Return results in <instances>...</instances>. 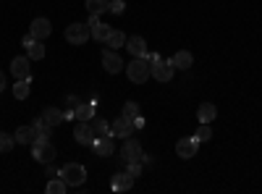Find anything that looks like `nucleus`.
I'll use <instances>...</instances> for the list:
<instances>
[{
	"instance_id": "4c0bfd02",
	"label": "nucleus",
	"mask_w": 262,
	"mask_h": 194,
	"mask_svg": "<svg viewBox=\"0 0 262 194\" xmlns=\"http://www.w3.org/2000/svg\"><path fill=\"white\" fill-rule=\"evenodd\" d=\"M0 92H6V74L0 71Z\"/></svg>"
},
{
	"instance_id": "4be33fe9",
	"label": "nucleus",
	"mask_w": 262,
	"mask_h": 194,
	"mask_svg": "<svg viewBox=\"0 0 262 194\" xmlns=\"http://www.w3.org/2000/svg\"><path fill=\"white\" fill-rule=\"evenodd\" d=\"M95 116H97V113H95V102H90V105L81 102L76 111H74V118H79V121H92Z\"/></svg>"
},
{
	"instance_id": "423d86ee",
	"label": "nucleus",
	"mask_w": 262,
	"mask_h": 194,
	"mask_svg": "<svg viewBox=\"0 0 262 194\" xmlns=\"http://www.w3.org/2000/svg\"><path fill=\"white\" fill-rule=\"evenodd\" d=\"M111 132H113V137H121V139H128L131 134H134V121L131 118H126L123 113L111 123Z\"/></svg>"
},
{
	"instance_id": "9b49d317",
	"label": "nucleus",
	"mask_w": 262,
	"mask_h": 194,
	"mask_svg": "<svg viewBox=\"0 0 262 194\" xmlns=\"http://www.w3.org/2000/svg\"><path fill=\"white\" fill-rule=\"evenodd\" d=\"M126 50L131 53V58H147L149 55L144 37H126Z\"/></svg>"
},
{
	"instance_id": "7c9ffc66",
	"label": "nucleus",
	"mask_w": 262,
	"mask_h": 194,
	"mask_svg": "<svg viewBox=\"0 0 262 194\" xmlns=\"http://www.w3.org/2000/svg\"><path fill=\"white\" fill-rule=\"evenodd\" d=\"M126 11V3H123V0H111V13L113 16H121Z\"/></svg>"
},
{
	"instance_id": "bb28decb",
	"label": "nucleus",
	"mask_w": 262,
	"mask_h": 194,
	"mask_svg": "<svg viewBox=\"0 0 262 194\" xmlns=\"http://www.w3.org/2000/svg\"><path fill=\"white\" fill-rule=\"evenodd\" d=\"M13 147H16V137L13 134H6V132L0 134V155H8Z\"/></svg>"
},
{
	"instance_id": "7ed1b4c3",
	"label": "nucleus",
	"mask_w": 262,
	"mask_h": 194,
	"mask_svg": "<svg viewBox=\"0 0 262 194\" xmlns=\"http://www.w3.org/2000/svg\"><path fill=\"white\" fill-rule=\"evenodd\" d=\"M92 37V29H90V24H81V21H74V24H69L66 27V39L71 42V45H84L86 39Z\"/></svg>"
},
{
	"instance_id": "aec40b11",
	"label": "nucleus",
	"mask_w": 262,
	"mask_h": 194,
	"mask_svg": "<svg viewBox=\"0 0 262 194\" xmlns=\"http://www.w3.org/2000/svg\"><path fill=\"white\" fill-rule=\"evenodd\" d=\"M84 8L90 11V13H97V16H102V13H107V11H111V0H86V3H84Z\"/></svg>"
},
{
	"instance_id": "c9c22d12",
	"label": "nucleus",
	"mask_w": 262,
	"mask_h": 194,
	"mask_svg": "<svg viewBox=\"0 0 262 194\" xmlns=\"http://www.w3.org/2000/svg\"><path fill=\"white\" fill-rule=\"evenodd\" d=\"M32 42H37V39H34L32 34H27L24 39H21V45H24V48H29V45H32Z\"/></svg>"
},
{
	"instance_id": "b1692460",
	"label": "nucleus",
	"mask_w": 262,
	"mask_h": 194,
	"mask_svg": "<svg viewBox=\"0 0 262 194\" xmlns=\"http://www.w3.org/2000/svg\"><path fill=\"white\" fill-rule=\"evenodd\" d=\"M107 48H111V50H118V48H123L126 45V34L121 32V29H113L111 34H107Z\"/></svg>"
},
{
	"instance_id": "2eb2a0df",
	"label": "nucleus",
	"mask_w": 262,
	"mask_h": 194,
	"mask_svg": "<svg viewBox=\"0 0 262 194\" xmlns=\"http://www.w3.org/2000/svg\"><path fill=\"white\" fill-rule=\"evenodd\" d=\"M92 149H95L97 158H111V155L116 153V147H113V139H111V137L95 139V142H92Z\"/></svg>"
},
{
	"instance_id": "20e7f679",
	"label": "nucleus",
	"mask_w": 262,
	"mask_h": 194,
	"mask_svg": "<svg viewBox=\"0 0 262 194\" xmlns=\"http://www.w3.org/2000/svg\"><path fill=\"white\" fill-rule=\"evenodd\" d=\"M32 158H34L37 163H42V165H48V163H55L58 149H55L50 142H45V144H32Z\"/></svg>"
},
{
	"instance_id": "9d476101",
	"label": "nucleus",
	"mask_w": 262,
	"mask_h": 194,
	"mask_svg": "<svg viewBox=\"0 0 262 194\" xmlns=\"http://www.w3.org/2000/svg\"><path fill=\"white\" fill-rule=\"evenodd\" d=\"M173 63H170V58H163L158 66H152V79L155 81H160V84H165V81H170L173 79Z\"/></svg>"
},
{
	"instance_id": "473e14b6",
	"label": "nucleus",
	"mask_w": 262,
	"mask_h": 194,
	"mask_svg": "<svg viewBox=\"0 0 262 194\" xmlns=\"http://www.w3.org/2000/svg\"><path fill=\"white\" fill-rule=\"evenodd\" d=\"M66 102H69V107H71V111H76V107L81 105V100H79L76 95H71V97H69V100H66Z\"/></svg>"
},
{
	"instance_id": "5701e85b",
	"label": "nucleus",
	"mask_w": 262,
	"mask_h": 194,
	"mask_svg": "<svg viewBox=\"0 0 262 194\" xmlns=\"http://www.w3.org/2000/svg\"><path fill=\"white\" fill-rule=\"evenodd\" d=\"M45 191H48V194H66V191H69V184H66L60 176H53V179H48Z\"/></svg>"
},
{
	"instance_id": "6e6552de",
	"label": "nucleus",
	"mask_w": 262,
	"mask_h": 194,
	"mask_svg": "<svg viewBox=\"0 0 262 194\" xmlns=\"http://www.w3.org/2000/svg\"><path fill=\"white\" fill-rule=\"evenodd\" d=\"M32 69H29V55H16L13 60H11V74L16 76V79H27V81H32V74H29Z\"/></svg>"
},
{
	"instance_id": "ddd939ff",
	"label": "nucleus",
	"mask_w": 262,
	"mask_h": 194,
	"mask_svg": "<svg viewBox=\"0 0 262 194\" xmlns=\"http://www.w3.org/2000/svg\"><path fill=\"white\" fill-rule=\"evenodd\" d=\"M13 137H16V144H29V147H32L39 134H37L34 126H18L16 132H13Z\"/></svg>"
},
{
	"instance_id": "412c9836",
	"label": "nucleus",
	"mask_w": 262,
	"mask_h": 194,
	"mask_svg": "<svg viewBox=\"0 0 262 194\" xmlns=\"http://www.w3.org/2000/svg\"><path fill=\"white\" fill-rule=\"evenodd\" d=\"M42 118H45L50 126H58V123H63L66 118H63V111H60V107H45V111H42Z\"/></svg>"
},
{
	"instance_id": "c756f323",
	"label": "nucleus",
	"mask_w": 262,
	"mask_h": 194,
	"mask_svg": "<svg viewBox=\"0 0 262 194\" xmlns=\"http://www.w3.org/2000/svg\"><path fill=\"white\" fill-rule=\"evenodd\" d=\"M194 137L200 139V142H210V139H212V128H210V123H202V126L194 132Z\"/></svg>"
},
{
	"instance_id": "cd10ccee",
	"label": "nucleus",
	"mask_w": 262,
	"mask_h": 194,
	"mask_svg": "<svg viewBox=\"0 0 262 194\" xmlns=\"http://www.w3.org/2000/svg\"><path fill=\"white\" fill-rule=\"evenodd\" d=\"M121 113H123L126 118H131V121H134L137 116H142V107H139V102H131V100H128V102L123 105V111H121Z\"/></svg>"
},
{
	"instance_id": "a878e982",
	"label": "nucleus",
	"mask_w": 262,
	"mask_h": 194,
	"mask_svg": "<svg viewBox=\"0 0 262 194\" xmlns=\"http://www.w3.org/2000/svg\"><path fill=\"white\" fill-rule=\"evenodd\" d=\"M27 55H29V60H42L45 58V45L37 39V42H32V45L27 48Z\"/></svg>"
},
{
	"instance_id": "e433bc0d",
	"label": "nucleus",
	"mask_w": 262,
	"mask_h": 194,
	"mask_svg": "<svg viewBox=\"0 0 262 194\" xmlns=\"http://www.w3.org/2000/svg\"><path fill=\"white\" fill-rule=\"evenodd\" d=\"M134 128H144V118H142V116L134 118Z\"/></svg>"
},
{
	"instance_id": "393cba45",
	"label": "nucleus",
	"mask_w": 262,
	"mask_h": 194,
	"mask_svg": "<svg viewBox=\"0 0 262 194\" xmlns=\"http://www.w3.org/2000/svg\"><path fill=\"white\" fill-rule=\"evenodd\" d=\"M29 84H32V81L18 79V81L13 84V97H16V100H27V97H29Z\"/></svg>"
},
{
	"instance_id": "0eeeda50",
	"label": "nucleus",
	"mask_w": 262,
	"mask_h": 194,
	"mask_svg": "<svg viewBox=\"0 0 262 194\" xmlns=\"http://www.w3.org/2000/svg\"><path fill=\"white\" fill-rule=\"evenodd\" d=\"M50 32H53V24H50L45 16L34 18V21H32V27H29V34H32L34 39H39V42H45V39L50 37Z\"/></svg>"
},
{
	"instance_id": "2f4dec72",
	"label": "nucleus",
	"mask_w": 262,
	"mask_h": 194,
	"mask_svg": "<svg viewBox=\"0 0 262 194\" xmlns=\"http://www.w3.org/2000/svg\"><path fill=\"white\" fill-rule=\"evenodd\" d=\"M128 174L134 176V179L142 176V160H131V163H128Z\"/></svg>"
},
{
	"instance_id": "4468645a",
	"label": "nucleus",
	"mask_w": 262,
	"mask_h": 194,
	"mask_svg": "<svg viewBox=\"0 0 262 194\" xmlns=\"http://www.w3.org/2000/svg\"><path fill=\"white\" fill-rule=\"evenodd\" d=\"M74 137H76V142H79L81 147H90V144L95 142V134H92V128H90V121H79Z\"/></svg>"
},
{
	"instance_id": "f257e3e1",
	"label": "nucleus",
	"mask_w": 262,
	"mask_h": 194,
	"mask_svg": "<svg viewBox=\"0 0 262 194\" xmlns=\"http://www.w3.org/2000/svg\"><path fill=\"white\" fill-rule=\"evenodd\" d=\"M126 76H128V81H134V84H144L152 76L149 60L147 58H131V63L126 66Z\"/></svg>"
},
{
	"instance_id": "39448f33",
	"label": "nucleus",
	"mask_w": 262,
	"mask_h": 194,
	"mask_svg": "<svg viewBox=\"0 0 262 194\" xmlns=\"http://www.w3.org/2000/svg\"><path fill=\"white\" fill-rule=\"evenodd\" d=\"M200 139L196 137H184V139H179L176 142V155L179 158H184V160H189V158H194L196 153H200Z\"/></svg>"
},
{
	"instance_id": "58836bf2",
	"label": "nucleus",
	"mask_w": 262,
	"mask_h": 194,
	"mask_svg": "<svg viewBox=\"0 0 262 194\" xmlns=\"http://www.w3.org/2000/svg\"><path fill=\"white\" fill-rule=\"evenodd\" d=\"M139 160H142V165H149V163H152V155H144V153H142Z\"/></svg>"
},
{
	"instance_id": "1a4fd4ad",
	"label": "nucleus",
	"mask_w": 262,
	"mask_h": 194,
	"mask_svg": "<svg viewBox=\"0 0 262 194\" xmlns=\"http://www.w3.org/2000/svg\"><path fill=\"white\" fill-rule=\"evenodd\" d=\"M102 69L107 71V74H118V71H123V60H121V55L116 53V50H111L107 48L105 53H102Z\"/></svg>"
},
{
	"instance_id": "f704fd0d",
	"label": "nucleus",
	"mask_w": 262,
	"mask_h": 194,
	"mask_svg": "<svg viewBox=\"0 0 262 194\" xmlns=\"http://www.w3.org/2000/svg\"><path fill=\"white\" fill-rule=\"evenodd\" d=\"M48 179H53V176H58V168L53 165V163H48V174H45Z\"/></svg>"
},
{
	"instance_id": "c85d7f7f",
	"label": "nucleus",
	"mask_w": 262,
	"mask_h": 194,
	"mask_svg": "<svg viewBox=\"0 0 262 194\" xmlns=\"http://www.w3.org/2000/svg\"><path fill=\"white\" fill-rule=\"evenodd\" d=\"M113 29L111 27H107V24H102V21H100V24L92 29V39H97V42H105L107 39V34H111Z\"/></svg>"
},
{
	"instance_id": "f8f14e48",
	"label": "nucleus",
	"mask_w": 262,
	"mask_h": 194,
	"mask_svg": "<svg viewBox=\"0 0 262 194\" xmlns=\"http://www.w3.org/2000/svg\"><path fill=\"white\" fill-rule=\"evenodd\" d=\"M121 158L126 160V163H131V160H139L142 158V144L137 142V139H126L123 142V147H121Z\"/></svg>"
},
{
	"instance_id": "f03ea898",
	"label": "nucleus",
	"mask_w": 262,
	"mask_h": 194,
	"mask_svg": "<svg viewBox=\"0 0 262 194\" xmlns=\"http://www.w3.org/2000/svg\"><path fill=\"white\" fill-rule=\"evenodd\" d=\"M58 176L69 184V189H74V186H81L86 181V168L81 163H69L58 170Z\"/></svg>"
},
{
	"instance_id": "6ab92c4d",
	"label": "nucleus",
	"mask_w": 262,
	"mask_h": 194,
	"mask_svg": "<svg viewBox=\"0 0 262 194\" xmlns=\"http://www.w3.org/2000/svg\"><path fill=\"white\" fill-rule=\"evenodd\" d=\"M217 116V107L212 102H202L200 107H196V118H200V123H212Z\"/></svg>"
},
{
	"instance_id": "f3484780",
	"label": "nucleus",
	"mask_w": 262,
	"mask_h": 194,
	"mask_svg": "<svg viewBox=\"0 0 262 194\" xmlns=\"http://www.w3.org/2000/svg\"><path fill=\"white\" fill-rule=\"evenodd\" d=\"M170 63H173V69H176V71H189L194 66V58H191L189 50H179L176 55L170 58Z\"/></svg>"
},
{
	"instance_id": "dca6fc26",
	"label": "nucleus",
	"mask_w": 262,
	"mask_h": 194,
	"mask_svg": "<svg viewBox=\"0 0 262 194\" xmlns=\"http://www.w3.org/2000/svg\"><path fill=\"white\" fill-rule=\"evenodd\" d=\"M131 186H134V176H131L128 170H126V174H116V176L111 179V189L118 191V194H121V191H128Z\"/></svg>"
},
{
	"instance_id": "72a5a7b5",
	"label": "nucleus",
	"mask_w": 262,
	"mask_h": 194,
	"mask_svg": "<svg viewBox=\"0 0 262 194\" xmlns=\"http://www.w3.org/2000/svg\"><path fill=\"white\" fill-rule=\"evenodd\" d=\"M86 24H90V29H95L100 24V16L97 13H90V18H86Z\"/></svg>"
},
{
	"instance_id": "a211bd4d",
	"label": "nucleus",
	"mask_w": 262,
	"mask_h": 194,
	"mask_svg": "<svg viewBox=\"0 0 262 194\" xmlns=\"http://www.w3.org/2000/svg\"><path fill=\"white\" fill-rule=\"evenodd\" d=\"M90 128H92L95 139H102V137H113V132H111V123H107L105 118H100V116H95V118L90 121Z\"/></svg>"
}]
</instances>
